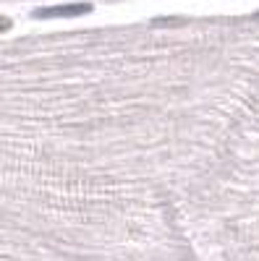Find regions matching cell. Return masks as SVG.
Here are the masks:
<instances>
[{"mask_svg":"<svg viewBox=\"0 0 259 261\" xmlns=\"http://www.w3.org/2000/svg\"><path fill=\"white\" fill-rule=\"evenodd\" d=\"M89 3H66V6H50V8H39L34 11V18H76L89 13Z\"/></svg>","mask_w":259,"mask_h":261,"instance_id":"cell-1","label":"cell"},{"mask_svg":"<svg viewBox=\"0 0 259 261\" xmlns=\"http://www.w3.org/2000/svg\"><path fill=\"white\" fill-rule=\"evenodd\" d=\"M8 27H11V21L8 18H0V32H6Z\"/></svg>","mask_w":259,"mask_h":261,"instance_id":"cell-2","label":"cell"}]
</instances>
